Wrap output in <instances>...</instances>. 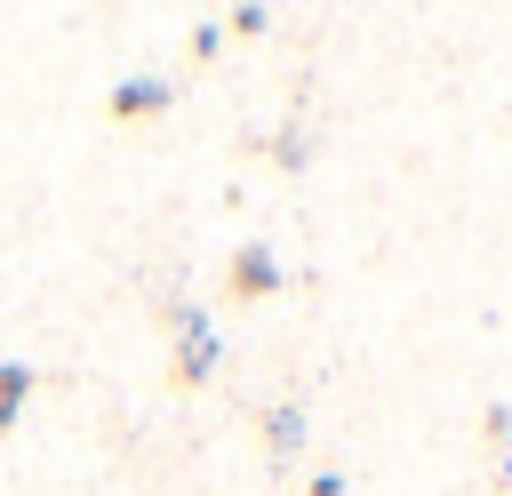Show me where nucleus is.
I'll return each mask as SVG.
<instances>
[{
	"mask_svg": "<svg viewBox=\"0 0 512 496\" xmlns=\"http://www.w3.org/2000/svg\"><path fill=\"white\" fill-rule=\"evenodd\" d=\"M224 288H232L240 304H248V296H272V288H280V256H272V248H240V256H232V280H224Z\"/></svg>",
	"mask_w": 512,
	"mask_h": 496,
	"instance_id": "1",
	"label": "nucleus"
},
{
	"mask_svg": "<svg viewBox=\"0 0 512 496\" xmlns=\"http://www.w3.org/2000/svg\"><path fill=\"white\" fill-rule=\"evenodd\" d=\"M152 112H168V80L136 72V80H120V88H112V120H152Z\"/></svg>",
	"mask_w": 512,
	"mask_h": 496,
	"instance_id": "2",
	"label": "nucleus"
},
{
	"mask_svg": "<svg viewBox=\"0 0 512 496\" xmlns=\"http://www.w3.org/2000/svg\"><path fill=\"white\" fill-rule=\"evenodd\" d=\"M176 328H184V360H176V376H184V384H200V376H208V360H216V328H208L200 312H176Z\"/></svg>",
	"mask_w": 512,
	"mask_h": 496,
	"instance_id": "3",
	"label": "nucleus"
},
{
	"mask_svg": "<svg viewBox=\"0 0 512 496\" xmlns=\"http://www.w3.org/2000/svg\"><path fill=\"white\" fill-rule=\"evenodd\" d=\"M24 400H32V368L24 360H0V432H16Z\"/></svg>",
	"mask_w": 512,
	"mask_h": 496,
	"instance_id": "4",
	"label": "nucleus"
},
{
	"mask_svg": "<svg viewBox=\"0 0 512 496\" xmlns=\"http://www.w3.org/2000/svg\"><path fill=\"white\" fill-rule=\"evenodd\" d=\"M264 432H272V448H304V416H296V408H272Z\"/></svg>",
	"mask_w": 512,
	"mask_h": 496,
	"instance_id": "5",
	"label": "nucleus"
}]
</instances>
